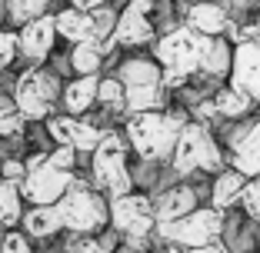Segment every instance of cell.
I'll return each mask as SVG.
<instances>
[{
	"label": "cell",
	"instance_id": "f1b7e54d",
	"mask_svg": "<svg viewBox=\"0 0 260 253\" xmlns=\"http://www.w3.org/2000/svg\"><path fill=\"white\" fill-rule=\"evenodd\" d=\"M123 97H127V90H123V84L117 77L100 84V93H97L100 103H107V107H123Z\"/></svg>",
	"mask_w": 260,
	"mask_h": 253
},
{
	"label": "cell",
	"instance_id": "d590c367",
	"mask_svg": "<svg viewBox=\"0 0 260 253\" xmlns=\"http://www.w3.org/2000/svg\"><path fill=\"white\" fill-rule=\"evenodd\" d=\"M77 10H87V14H93V10H100L104 7V0H70Z\"/></svg>",
	"mask_w": 260,
	"mask_h": 253
},
{
	"label": "cell",
	"instance_id": "ffe728a7",
	"mask_svg": "<svg viewBox=\"0 0 260 253\" xmlns=\"http://www.w3.org/2000/svg\"><path fill=\"white\" fill-rule=\"evenodd\" d=\"M234 70V47L223 37H210V47H207L204 60H200V74L207 77H227Z\"/></svg>",
	"mask_w": 260,
	"mask_h": 253
},
{
	"label": "cell",
	"instance_id": "9a60e30c",
	"mask_svg": "<svg viewBox=\"0 0 260 253\" xmlns=\"http://www.w3.org/2000/svg\"><path fill=\"white\" fill-rule=\"evenodd\" d=\"M153 210H157V223H174V220H184L197 210V190L187 184L180 187H170L164 190L160 197L153 200Z\"/></svg>",
	"mask_w": 260,
	"mask_h": 253
},
{
	"label": "cell",
	"instance_id": "4dcf8cb0",
	"mask_svg": "<svg viewBox=\"0 0 260 253\" xmlns=\"http://www.w3.org/2000/svg\"><path fill=\"white\" fill-rule=\"evenodd\" d=\"M114 250V240H97V237H84L74 243V253H110Z\"/></svg>",
	"mask_w": 260,
	"mask_h": 253
},
{
	"label": "cell",
	"instance_id": "cb8c5ba5",
	"mask_svg": "<svg viewBox=\"0 0 260 253\" xmlns=\"http://www.w3.org/2000/svg\"><path fill=\"white\" fill-rule=\"evenodd\" d=\"M100 57H104L100 44H97V40H87V44H77V47H74V57H70V63H74V70L80 74V77H90V74H97Z\"/></svg>",
	"mask_w": 260,
	"mask_h": 253
},
{
	"label": "cell",
	"instance_id": "6da1fadb",
	"mask_svg": "<svg viewBox=\"0 0 260 253\" xmlns=\"http://www.w3.org/2000/svg\"><path fill=\"white\" fill-rule=\"evenodd\" d=\"M207 47H210V37L197 33L193 27H174L167 30L160 40H157V63L164 67V87L167 90H177L184 87L193 74H200V60H204Z\"/></svg>",
	"mask_w": 260,
	"mask_h": 253
},
{
	"label": "cell",
	"instance_id": "8fae6325",
	"mask_svg": "<svg viewBox=\"0 0 260 253\" xmlns=\"http://www.w3.org/2000/svg\"><path fill=\"white\" fill-rule=\"evenodd\" d=\"M230 163L244 176H260V120H250L247 127L230 130Z\"/></svg>",
	"mask_w": 260,
	"mask_h": 253
},
{
	"label": "cell",
	"instance_id": "1f68e13d",
	"mask_svg": "<svg viewBox=\"0 0 260 253\" xmlns=\"http://www.w3.org/2000/svg\"><path fill=\"white\" fill-rule=\"evenodd\" d=\"M0 253H34V250H30L23 233H7V237L0 240Z\"/></svg>",
	"mask_w": 260,
	"mask_h": 253
},
{
	"label": "cell",
	"instance_id": "5bb4252c",
	"mask_svg": "<svg viewBox=\"0 0 260 253\" xmlns=\"http://www.w3.org/2000/svg\"><path fill=\"white\" fill-rule=\"evenodd\" d=\"M230 10L220 0H197L187 7V27H193L204 37H223L230 30Z\"/></svg>",
	"mask_w": 260,
	"mask_h": 253
},
{
	"label": "cell",
	"instance_id": "484cf974",
	"mask_svg": "<svg viewBox=\"0 0 260 253\" xmlns=\"http://www.w3.org/2000/svg\"><path fill=\"white\" fill-rule=\"evenodd\" d=\"M47 130H50V137H54L60 147H74L77 130H80V120H74V117H54V120L47 123Z\"/></svg>",
	"mask_w": 260,
	"mask_h": 253
},
{
	"label": "cell",
	"instance_id": "4316f807",
	"mask_svg": "<svg viewBox=\"0 0 260 253\" xmlns=\"http://www.w3.org/2000/svg\"><path fill=\"white\" fill-rule=\"evenodd\" d=\"M23 127V114L17 107V100H0V137H7V133H17Z\"/></svg>",
	"mask_w": 260,
	"mask_h": 253
},
{
	"label": "cell",
	"instance_id": "3957f363",
	"mask_svg": "<svg viewBox=\"0 0 260 253\" xmlns=\"http://www.w3.org/2000/svg\"><path fill=\"white\" fill-rule=\"evenodd\" d=\"M223 227H227V216H223V210L204 207V210H193V213L184 216V220L157 223V233H160V240H164V243H170V246L193 250V246L220 243Z\"/></svg>",
	"mask_w": 260,
	"mask_h": 253
},
{
	"label": "cell",
	"instance_id": "f546056e",
	"mask_svg": "<svg viewBox=\"0 0 260 253\" xmlns=\"http://www.w3.org/2000/svg\"><path fill=\"white\" fill-rule=\"evenodd\" d=\"M100 140H104V133H100L97 127H90V123H80V130H77L74 147H77V150H97Z\"/></svg>",
	"mask_w": 260,
	"mask_h": 253
},
{
	"label": "cell",
	"instance_id": "9c48e42d",
	"mask_svg": "<svg viewBox=\"0 0 260 253\" xmlns=\"http://www.w3.org/2000/svg\"><path fill=\"white\" fill-rule=\"evenodd\" d=\"M57 80L54 74H44V70H27L20 74L17 80V90H14V100L17 107H20L23 117H30V120H40L54 110V100H57Z\"/></svg>",
	"mask_w": 260,
	"mask_h": 253
},
{
	"label": "cell",
	"instance_id": "b9f144b4",
	"mask_svg": "<svg viewBox=\"0 0 260 253\" xmlns=\"http://www.w3.org/2000/svg\"><path fill=\"white\" fill-rule=\"evenodd\" d=\"M0 70H4V63H0Z\"/></svg>",
	"mask_w": 260,
	"mask_h": 253
},
{
	"label": "cell",
	"instance_id": "8d00e7d4",
	"mask_svg": "<svg viewBox=\"0 0 260 253\" xmlns=\"http://www.w3.org/2000/svg\"><path fill=\"white\" fill-rule=\"evenodd\" d=\"M184 253H230V246H223V243H210V246H193V250H184Z\"/></svg>",
	"mask_w": 260,
	"mask_h": 253
},
{
	"label": "cell",
	"instance_id": "83f0119b",
	"mask_svg": "<svg viewBox=\"0 0 260 253\" xmlns=\"http://www.w3.org/2000/svg\"><path fill=\"white\" fill-rule=\"evenodd\" d=\"M240 207H244L247 220L260 223V176H253L250 184H247V190H244V200H240Z\"/></svg>",
	"mask_w": 260,
	"mask_h": 253
},
{
	"label": "cell",
	"instance_id": "e0dca14e",
	"mask_svg": "<svg viewBox=\"0 0 260 253\" xmlns=\"http://www.w3.org/2000/svg\"><path fill=\"white\" fill-rule=\"evenodd\" d=\"M117 80L123 84V90H134V87H164V67H157L153 60L144 57H134L120 67Z\"/></svg>",
	"mask_w": 260,
	"mask_h": 253
},
{
	"label": "cell",
	"instance_id": "603a6c76",
	"mask_svg": "<svg viewBox=\"0 0 260 253\" xmlns=\"http://www.w3.org/2000/svg\"><path fill=\"white\" fill-rule=\"evenodd\" d=\"M17 220H23L20 187H17L14 180H4V184H0V223H4V227H14Z\"/></svg>",
	"mask_w": 260,
	"mask_h": 253
},
{
	"label": "cell",
	"instance_id": "d4e9b609",
	"mask_svg": "<svg viewBox=\"0 0 260 253\" xmlns=\"http://www.w3.org/2000/svg\"><path fill=\"white\" fill-rule=\"evenodd\" d=\"M44 10H47V0H7L10 20L23 23V27H27L30 20H37V17H47Z\"/></svg>",
	"mask_w": 260,
	"mask_h": 253
},
{
	"label": "cell",
	"instance_id": "44dd1931",
	"mask_svg": "<svg viewBox=\"0 0 260 253\" xmlns=\"http://www.w3.org/2000/svg\"><path fill=\"white\" fill-rule=\"evenodd\" d=\"M23 230L30 233V237H54L57 230L63 227V216H60V207H34L23 213Z\"/></svg>",
	"mask_w": 260,
	"mask_h": 253
},
{
	"label": "cell",
	"instance_id": "30bf717a",
	"mask_svg": "<svg viewBox=\"0 0 260 253\" xmlns=\"http://www.w3.org/2000/svg\"><path fill=\"white\" fill-rule=\"evenodd\" d=\"M153 7L157 0H130L123 7L120 20H117V44L123 47H140V44H150L153 40Z\"/></svg>",
	"mask_w": 260,
	"mask_h": 253
},
{
	"label": "cell",
	"instance_id": "74e56055",
	"mask_svg": "<svg viewBox=\"0 0 260 253\" xmlns=\"http://www.w3.org/2000/svg\"><path fill=\"white\" fill-rule=\"evenodd\" d=\"M220 4H223V7H237V10H244L247 0H220Z\"/></svg>",
	"mask_w": 260,
	"mask_h": 253
},
{
	"label": "cell",
	"instance_id": "277c9868",
	"mask_svg": "<svg viewBox=\"0 0 260 253\" xmlns=\"http://www.w3.org/2000/svg\"><path fill=\"white\" fill-rule=\"evenodd\" d=\"M174 170L177 173H193V170L223 173V154L204 123H187L184 127L174 150Z\"/></svg>",
	"mask_w": 260,
	"mask_h": 253
},
{
	"label": "cell",
	"instance_id": "52a82bcc",
	"mask_svg": "<svg viewBox=\"0 0 260 253\" xmlns=\"http://www.w3.org/2000/svg\"><path fill=\"white\" fill-rule=\"evenodd\" d=\"M60 207V216H63V227L74 233H97L107 227L110 220V207L100 200V193L87 190L74 180V187L67 190V197L57 203Z\"/></svg>",
	"mask_w": 260,
	"mask_h": 253
},
{
	"label": "cell",
	"instance_id": "f35d334b",
	"mask_svg": "<svg viewBox=\"0 0 260 253\" xmlns=\"http://www.w3.org/2000/svg\"><path fill=\"white\" fill-rule=\"evenodd\" d=\"M167 253H184V250H180V246H167Z\"/></svg>",
	"mask_w": 260,
	"mask_h": 253
},
{
	"label": "cell",
	"instance_id": "7402d4cb",
	"mask_svg": "<svg viewBox=\"0 0 260 253\" xmlns=\"http://www.w3.org/2000/svg\"><path fill=\"white\" fill-rule=\"evenodd\" d=\"M214 103H217V114L227 117V120H240V117H247L253 110V97L244 93V90H237L234 84L223 87V90L214 97Z\"/></svg>",
	"mask_w": 260,
	"mask_h": 253
},
{
	"label": "cell",
	"instance_id": "ac0fdd59",
	"mask_svg": "<svg viewBox=\"0 0 260 253\" xmlns=\"http://www.w3.org/2000/svg\"><path fill=\"white\" fill-rule=\"evenodd\" d=\"M57 20V33L67 40H74V44H87V40H93V14H87V10H60V14L54 17Z\"/></svg>",
	"mask_w": 260,
	"mask_h": 253
},
{
	"label": "cell",
	"instance_id": "60d3db41",
	"mask_svg": "<svg viewBox=\"0 0 260 253\" xmlns=\"http://www.w3.org/2000/svg\"><path fill=\"white\" fill-rule=\"evenodd\" d=\"M257 253H260V233H257Z\"/></svg>",
	"mask_w": 260,
	"mask_h": 253
},
{
	"label": "cell",
	"instance_id": "5b68a950",
	"mask_svg": "<svg viewBox=\"0 0 260 253\" xmlns=\"http://www.w3.org/2000/svg\"><path fill=\"white\" fill-rule=\"evenodd\" d=\"M93 180L114 200L134 193V176L127 170V143H123V137L104 133L100 147L93 150Z\"/></svg>",
	"mask_w": 260,
	"mask_h": 253
},
{
	"label": "cell",
	"instance_id": "836d02e7",
	"mask_svg": "<svg viewBox=\"0 0 260 253\" xmlns=\"http://www.w3.org/2000/svg\"><path fill=\"white\" fill-rule=\"evenodd\" d=\"M17 54V33L0 30V63H10Z\"/></svg>",
	"mask_w": 260,
	"mask_h": 253
},
{
	"label": "cell",
	"instance_id": "d6a6232c",
	"mask_svg": "<svg viewBox=\"0 0 260 253\" xmlns=\"http://www.w3.org/2000/svg\"><path fill=\"white\" fill-rule=\"evenodd\" d=\"M74 154H77V147H60V143H57V150L50 154V163L60 167V170H74V160H77Z\"/></svg>",
	"mask_w": 260,
	"mask_h": 253
},
{
	"label": "cell",
	"instance_id": "ab89813d",
	"mask_svg": "<svg viewBox=\"0 0 260 253\" xmlns=\"http://www.w3.org/2000/svg\"><path fill=\"white\" fill-rule=\"evenodd\" d=\"M253 27H257V37H260V14H257V20H253Z\"/></svg>",
	"mask_w": 260,
	"mask_h": 253
},
{
	"label": "cell",
	"instance_id": "d6986e66",
	"mask_svg": "<svg viewBox=\"0 0 260 253\" xmlns=\"http://www.w3.org/2000/svg\"><path fill=\"white\" fill-rule=\"evenodd\" d=\"M97 93H100V80L93 77V74L90 77H77L74 84L63 87V107H67L70 117H77L97 100Z\"/></svg>",
	"mask_w": 260,
	"mask_h": 253
},
{
	"label": "cell",
	"instance_id": "7a4b0ae2",
	"mask_svg": "<svg viewBox=\"0 0 260 253\" xmlns=\"http://www.w3.org/2000/svg\"><path fill=\"white\" fill-rule=\"evenodd\" d=\"M187 127L184 114H160V110H147V114H130L127 120V140L144 160H164L174 157L177 140Z\"/></svg>",
	"mask_w": 260,
	"mask_h": 253
},
{
	"label": "cell",
	"instance_id": "ba28073f",
	"mask_svg": "<svg viewBox=\"0 0 260 253\" xmlns=\"http://www.w3.org/2000/svg\"><path fill=\"white\" fill-rule=\"evenodd\" d=\"M110 220L114 227L130 240V246L137 250L144 246V240L150 237V230L157 227V210H153V200L144 193H127V197H117L110 203Z\"/></svg>",
	"mask_w": 260,
	"mask_h": 253
},
{
	"label": "cell",
	"instance_id": "7c38bea8",
	"mask_svg": "<svg viewBox=\"0 0 260 253\" xmlns=\"http://www.w3.org/2000/svg\"><path fill=\"white\" fill-rule=\"evenodd\" d=\"M230 84L237 90L250 93L253 103H260V40L234 47V70H230Z\"/></svg>",
	"mask_w": 260,
	"mask_h": 253
},
{
	"label": "cell",
	"instance_id": "2e32d148",
	"mask_svg": "<svg viewBox=\"0 0 260 253\" xmlns=\"http://www.w3.org/2000/svg\"><path fill=\"white\" fill-rule=\"evenodd\" d=\"M247 184H250V176H244L240 170H223V173H217L214 187H210V207L230 210L234 203H240V200H244Z\"/></svg>",
	"mask_w": 260,
	"mask_h": 253
},
{
	"label": "cell",
	"instance_id": "e575fe53",
	"mask_svg": "<svg viewBox=\"0 0 260 253\" xmlns=\"http://www.w3.org/2000/svg\"><path fill=\"white\" fill-rule=\"evenodd\" d=\"M4 176H7V180H17V176H27V167H20V163L7 160V163H4Z\"/></svg>",
	"mask_w": 260,
	"mask_h": 253
},
{
	"label": "cell",
	"instance_id": "8992f818",
	"mask_svg": "<svg viewBox=\"0 0 260 253\" xmlns=\"http://www.w3.org/2000/svg\"><path fill=\"white\" fill-rule=\"evenodd\" d=\"M74 187V173L70 170H60L50 163V157H30L27 160V176H23L20 193L37 207H54L67 197V190Z\"/></svg>",
	"mask_w": 260,
	"mask_h": 253
},
{
	"label": "cell",
	"instance_id": "4fadbf2b",
	"mask_svg": "<svg viewBox=\"0 0 260 253\" xmlns=\"http://www.w3.org/2000/svg\"><path fill=\"white\" fill-rule=\"evenodd\" d=\"M54 37H57V20L54 17H37L17 33V50L30 63H44L50 47H54Z\"/></svg>",
	"mask_w": 260,
	"mask_h": 253
}]
</instances>
